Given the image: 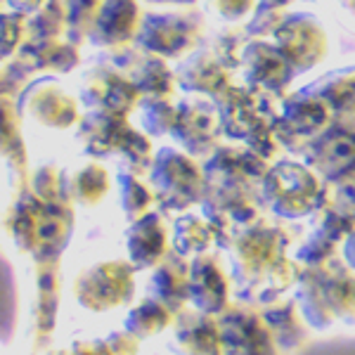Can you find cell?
<instances>
[{
    "mask_svg": "<svg viewBox=\"0 0 355 355\" xmlns=\"http://www.w3.org/2000/svg\"><path fill=\"white\" fill-rule=\"evenodd\" d=\"M24 112L43 125H69L76 119L73 102L53 81H38L28 85L19 100V114Z\"/></svg>",
    "mask_w": 355,
    "mask_h": 355,
    "instance_id": "cell-1",
    "label": "cell"
},
{
    "mask_svg": "<svg viewBox=\"0 0 355 355\" xmlns=\"http://www.w3.org/2000/svg\"><path fill=\"white\" fill-rule=\"evenodd\" d=\"M43 211H45V202H41L33 192H24L19 197V202L12 204V209H10L5 227H8L10 237L15 239V244L21 251L36 254Z\"/></svg>",
    "mask_w": 355,
    "mask_h": 355,
    "instance_id": "cell-2",
    "label": "cell"
},
{
    "mask_svg": "<svg viewBox=\"0 0 355 355\" xmlns=\"http://www.w3.org/2000/svg\"><path fill=\"white\" fill-rule=\"evenodd\" d=\"M17 62L26 71H38V69H60V71H67L73 64V57L71 50L57 41H24L19 53H17Z\"/></svg>",
    "mask_w": 355,
    "mask_h": 355,
    "instance_id": "cell-3",
    "label": "cell"
},
{
    "mask_svg": "<svg viewBox=\"0 0 355 355\" xmlns=\"http://www.w3.org/2000/svg\"><path fill=\"white\" fill-rule=\"evenodd\" d=\"M69 230H71V214L67 211L64 204H45L43 220H41V232H38V246L36 254L43 259L60 254V249L64 246Z\"/></svg>",
    "mask_w": 355,
    "mask_h": 355,
    "instance_id": "cell-4",
    "label": "cell"
},
{
    "mask_svg": "<svg viewBox=\"0 0 355 355\" xmlns=\"http://www.w3.org/2000/svg\"><path fill=\"white\" fill-rule=\"evenodd\" d=\"M0 157L12 168H24L26 152L19 133V110L10 97H0Z\"/></svg>",
    "mask_w": 355,
    "mask_h": 355,
    "instance_id": "cell-5",
    "label": "cell"
},
{
    "mask_svg": "<svg viewBox=\"0 0 355 355\" xmlns=\"http://www.w3.org/2000/svg\"><path fill=\"white\" fill-rule=\"evenodd\" d=\"M17 311H19V294H17L15 270L10 261L0 254V341L10 343L17 331Z\"/></svg>",
    "mask_w": 355,
    "mask_h": 355,
    "instance_id": "cell-6",
    "label": "cell"
},
{
    "mask_svg": "<svg viewBox=\"0 0 355 355\" xmlns=\"http://www.w3.org/2000/svg\"><path fill=\"white\" fill-rule=\"evenodd\" d=\"M26 15H0V60L24 45Z\"/></svg>",
    "mask_w": 355,
    "mask_h": 355,
    "instance_id": "cell-7",
    "label": "cell"
},
{
    "mask_svg": "<svg viewBox=\"0 0 355 355\" xmlns=\"http://www.w3.org/2000/svg\"><path fill=\"white\" fill-rule=\"evenodd\" d=\"M57 187H62V180L53 166H43V168L33 175V194H36L41 202L57 204V199H60V190H57Z\"/></svg>",
    "mask_w": 355,
    "mask_h": 355,
    "instance_id": "cell-8",
    "label": "cell"
}]
</instances>
